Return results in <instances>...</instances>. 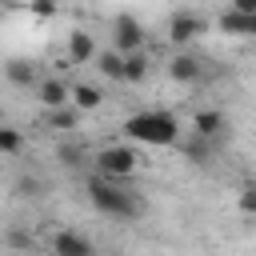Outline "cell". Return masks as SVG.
<instances>
[{"mask_svg": "<svg viewBox=\"0 0 256 256\" xmlns=\"http://www.w3.org/2000/svg\"><path fill=\"white\" fill-rule=\"evenodd\" d=\"M148 64H152V60L144 56V48H140V52H128V56H124V80H128V84H140V80L148 76Z\"/></svg>", "mask_w": 256, "mask_h": 256, "instance_id": "cell-15", "label": "cell"}, {"mask_svg": "<svg viewBox=\"0 0 256 256\" xmlns=\"http://www.w3.org/2000/svg\"><path fill=\"white\" fill-rule=\"evenodd\" d=\"M168 76L180 80V84H196V80H200V60L180 52V56H172V64H168Z\"/></svg>", "mask_w": 256, "mask_h": 256, "instance_id": "cell-11", "label": "cell"}, {"mask_svg": "<svg viewBox=\"0 0 256 256\" xmlns=\"http://www.w3.org/2000/svg\"><path fill=\"white\" fill-rule=\"evenodd\" d=\"M96 68H100V76H108V80H124V56H120L116 48L96 52Z\"/></svg>", "mask_w": 256, "mask_h": 256, "instance_id": "cell-14", "label": "cell"}, {"mask_svg": "<svg viewBox=\"0 0 256 256\" xmlns=\"http://www.w3.org/2000/svg\"><path fill=\"white\" fill-rule=\"evenodd\" d=\"M124 132L128 140H140V144H176L180 140V124L172 112H136L124 120Z\"/></svg>", "mask_w": 256, "mask_h": 256, "instance_id": "cell-1", "label": "cell"}, {"mask_svg": "<svg viewBox=\"0 0 256 256\" xmlns=\"http://www.w3.org/2000/svg\"><path fill=\"white\" fill-rule=\"evenodd\" d=\"M20 148H24V136L8 124H0V156H16Z\"/></svg>", "mask_w": 256, "mask_h": 256, "instance_id": "cell-18", "label": "cell"}, {"mask_svg": "<svg viewBox=\"0 0 256 256\" xmlns=\"http://www.w3.org/2000/svg\"><path fill=\"white\" fill-rule=\"evenodd\" d=\"M204 32H208V20H204V16H196V12H176V16L168 20V40H172V44H180V48H184V44H192L196 36H204Z\"/></svg>", "mask_w": 256, "mask_h": 256, "instance_id": "cell-5", "label": "cell"}, {"mask_svg": "<svg viewBox=\"0 0 256 256\" xmlns=\"http://www.w3.org/2000/svg\"><path fill=\"white\" fill-rule=\"evenodd\" d=\"M36 96H40V104L52 112V108H64V104H68L72 88H68L60 76H48V80H40V84H36Z\"/></svg>", "mask_w": 256, "mask_h": 256, "instance_id": "cell-7", "label": "cell"}, {"mask_svg": "<svg viewBox=\"0 0 256 256\" xmlns=\"http://www.w3.org/2000/svg\"><path fill=\"white\" fill-rule=\"evenodd\" d=\"M52 252L56 256H96V244L88 236H80V232H56Z\"/></svg>", "mask_w": 256, "mask_h": 256, "instance_id": "cell-6", "label": "cell"}, {"mask_svg": "<svg viewBox=\"0 0 256 256\" xmlns=\"http://www.w3.org/2000/svg\"><path fill=\"white\" fill-rule=\"evenodd\" d=\"M88 200L96 212H108V216H140V200L132 192H124L116 180H92L88 184Z\"/></svg>", "mask_w": 256, "mask_h": 256, "instance_id": "cell-2", "label": "cell"}, {"mask_svg": "<svg viewBox=\"0 0 256 256\" xmlns=\"http://www.w3.org/2000/svg\"><path fill=\"white\" fill-rule=\"evenodd\" d=\"M192 132H196V136H208V140H220V136L228 132V116H224V112H216V108H208V112H196V120H192Z\"/></svg>", "mask_w": 256, "mask_h": 256, "instance_id": "cell-8", "label": "cell"}, {"mask_svg": "<svg viewBox=\"0 0 256 256\" xmlns=\"http://www.w3.org/2000/svg\"><path fill=\"white\" fill-rule=\"evenodd\" d=\"M220 32H228V36H248L252 32V16H240V12H220Z\"/></svg>", "mask_w": 256, "mask_h": 256, "instance_id": "cell-16", "label": "cell"}, {"mask_svg": "<svg viewBox=\"0 0 256 256\" xmlns=\"http://www.w3.org/2000/svg\"><path fill=\"white\" fill-rule=\"evenodd\" d=\"M92 164H96V172L104 180H124V176L136 172V152L128 144H108V148H100L92 156Z\"/></svg>", "mask_w": 256, "mask_h": 256, "instance_id": "cell-3", "label": "cell"}, {"mask_svg": "<svg viewBox=\"0 0 256 256\" xmlns=\"http://www.w3.org/2000/svg\"><path fill=\"white\" fill-rule=\"evenodd\" d=\"M240 208H244L248 216H256V184H244V192H240Z\"/></svg>", "mask_w": 256, "mask_h": 256, "instance_id": "cell-19", "label": "cell"}, {"mask_svg": "<svg viewBox=\"0 0 256 256\" xmlns=\"http://www.w3.org/2000/svg\"><path fill=\"white\" fill-rule=\"evenodd\" d=\"M4 76H8V84H16V88L40 84V72H36L32 60H8V64H4Z\"/></svg>", "mask_w": 256, "mask_h": 256, "instance_id": "cell-10", "label": "cell"}, {"mask_svg": "<svg viewBox=\"0 0 256 256\" xmlns=\"http://www.w3.org/2000/svg\"><path fill=\"white\" fill-rule=\"evenodd\" d=\"M100 100H104V92H100L96 84H76V88H72V96H68V104H72V108H80V112L100 108Z\"/></svg>", "mask_w": 256, "mask_h": 256, "instance_id": "cell-12", "label": "cell"}, {"mask_svg": "<svg viewBox=\"0 0 256 256\" xmlns=\"http://www.w3.org/2000/svg\"><path fill=\"white\" fill-rule=\"evenodd\" d=\"M232 12H240V16H256V0H232Z\"/></svg>", "mask_w": 256, "mask_h": 256, "instance_id": "cell-21", "label": "cell"}, {"mask_svg": "<svg viewBox=\"0 0 256 256\" xmlns=\"http://www.w3.org/2000/svg\"><path fill=\"white\" fill-rule=\"evenodd\" d=\"M212 152H216V140H208V136H196V132H192V136L184 140V156H188L192 164H208Z\"/></svg>", "mask_w": 256, "mask_h": 256, "instance_id": "cell-13", "label": "cell"}, {"mask_svg": "<svg viewBox=\"0 0 256 256\" xmlns=\"http://www.w3.org/2000/svg\"><path fill=\"white\" fill-rule=\"evenodd\" d=\"M112 48H116L120 56L144 48V28H140L136 16H116V20H112Z\"/></svg>", "mask_w": 256, "mask_h": 256, "instance_id": "cell-4", "label": "cell"}, {"mask_svg": "<svg viewBox=\"0 0 256 256\" xmlns=\"http://www.w3.org/2000/svg\"><path fill=\"white\" fill-rule=\"evenodd\" d=\"M20 196H40V180H20Z\"/></svg>", "mask_w": 256, "mask_h": 256, "instance_id": "cell-22", "label": "cell"}, {"mask_svg": "<svg viewBox=\"0 0 256 256\" xmlns=\"http://www.w3.org/2000/svg\"><path fill=\"white\" fill-rule=\"evenodd\" d=\"M76 156H80V152H76V148H60V160H68V164H80V160H76Z\"/></svg>", "mask_w": 256, "mask_h": 256, "instance_id": "cell-23", "label": "cell"}, {"mask_svg": "<svg viewBox=\"0 0 256 256\" xmlns=\"http://www.w3.org/2000/svg\"><path fill=\"white\" fill-rule=\"evenodd\" d=\"M8 244H12V248H28V244H32V236H28L24 228H12V232H8Z\"/></svg>", "mask_w": 256, "mask_h": 256, "instance_id": "cell-20", "label": "cell"}, {"mask_svg": "<svg viewBox=\"0 0 256 256\" xmlns=\"http://www.w3.org/2000/svg\"><path fill=\"white\" fill-rule=\"evenodd\" d=\"M68 60H72V64H88V60H96V40H92V32L72 28V36H68Z\"/></svg>", "mask_w": 256, "mask_h": 256, "instance_id": "cell-9", "label": "cell"}, {"mask_svg": "<svg viewBox=\"0 0 256 256\" xmlns=\"http://www.w3.org/2000/svg\"><path fill=\"white\" fill-rule=\"evenodd\" d=\"M48 124H52V128H60V132H68V128H76V124H80V108H72V104L52 108V112H48Z\"/></svg>", "mask_w": 256, "mask_h": 256, "instance_id": "cell-17", "label": "cell"}]
</instances>
